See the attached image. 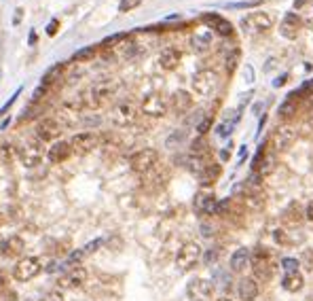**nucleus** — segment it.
Returning <instances> with one entry per match:
<instances>
[{"mask_svg":"<svg viewBox=\"0 0 313 301\" xmlns=\"http://www.w3.org/2000/svg\"><path fill=\"white\" fill-rule=\"evenodd\" d=\"M250 265H252V270H254L256 280H271L275 274V268H277L271 250H267L265 246H258V248L250 252Z\"/></svg>","mask_w":313,"mask_h":301,"instance_id":"obj_1","label":"nucleus"},{"mask_svg":"<svg viewBox=\"0 0 313 301\" xmlns=\"http://www.w3.org/2000/svg\"><path fill=\"white\" fill-rule=\"evenodd\" d=\"M241 28L248 34H267L273 28V17L265 11H254L241 20Z\"/></svg>","mask_w":313,"mask_h":301,"instance_id":"obj_2","label":"nucleus"},{"mask_svg":"<svg viewBox=\"0 0 313 301\" xmlns=\"http://www.w3.org/2000/svg\"><path fill=\"white\" fill-rule=\"evenodd\" d=\"M159 164V153L155 148H142L138 153H133L129 159V168L138 174H146L150 170H155Z\"/></svg>","mask_w":313,"mask_h":301,"instance_id":"obj_3","label":"nucleus"},{"mask_svg":"<svg viewBox=\"0 0 313 301\" xmlns=\"http://www.w3.org/2000/svg\"><path fill=\"white\" fill-rule=\"evenodd\" d=\"M40 272H42V261L38 259V256H23L21 261H17L15 270H13V276L19 282H28L32 278H36Z\"/></svg>","mask_w":313,"mask_h":301,"instance_id":"obj_4","label":"nucleus"},{"mask_svg":"<svg viewBox=\"0 0 313 301\" xmlns=\"http://www.w3.org/2000/svg\"><path fill=\"white\" fill-rule=\"evenodd\" d=\"M218 83H220V78L214 70H199V72L193 76V90L199 96H212L218 90Z\"/></svg>","mask_w":313,"mask_h":301,"instance_id":"obj_5","label":"nucleus"},{"mask_svg":"<svg viewBox=\"0 0 313 301\" xmlns=\"http://www.w3.org/2000/svg\"><path fill=\"white\" fill-rule=\"evenodd\" d=\"M201 256V246L197 242H184L180 246V250L176 254V265L180 268L182 272H189L191 268H195L197 261Z\"/></svg>","mask_w":313,"mask_h":301,"instance_id":"obj_6","label":"nucleus"},{"mask_svg":"<svg viewBox=\"0 0 313 301\" xmlns=\"http://www.w3.org/2000/svg\"><path fill=\"white\" fill-rule=\"evenodd\" d=\"M186 295H189L191 301H212L214 297V284L210 280L203 278H195L189 282L186 286Z\"/></svg>","mask_w":313,"mask_h":301,"instance_id":"obj_7","label":"nucleus"},{"mask_svg":"<svg viewBox=\"0 0 313 301\" xmlns=\"http://www.w3.org/2000/svg\"><path fill=\"white\" fill-rule=\"evenodd\" d=\"M70 146H72V153L87 155L100 146V136L93 134V132H83V134H76L70 140Z\"/></svg>","mask_w":313,"mask_h":301,"instance_id":"obj_8","label":"nucleus"},{"mask_svg":"<svg viewBox=\"0 0 313 301\" xmlns=\"http://www.w3.org/2000/svg\"><path fill=\"white\" fill-rule=\"evenodd\" d=\"M19 159L25 168H34L40 164L42 159V144L40 140H28L21 148H19Z\"/></svg>","mask_w":313,"mask_h":301,"instance_id":"obj_9","label":"nucleus"},{"mask_svg":"<svg viewBox=\"0 0 313 301\" xmlns=\"http://www.w3.org/2000/svg\"><path fill=\"white\" fill-rule=\"evenodd\" d=\"M167 100L163 98L161 94H150L146 96L144 100H142V112L148 114V117H163V114L167 112Z\"/></svg>","mask_w":313,"mask_h":301,"instance_id":"obj_10","label":"nucleus"},{"mask_svg":"<svg viewBox=\"0 0 313 301\" xmlns=\"http://www.w3.org/2000/svg\"><path fill=\"white\" fill-rule=\"evenodd\" d=\"M294 140H297V130L290 128V126H280L273 132L271 144H273L275 150H286V148H290L294 144Z\"/></svg>","mask_w":313,"mask_h":301,"instance_id":"obj_11","label":"nucleus"},{"mask_svg":"<svg viewBox=\"0 0 313 301\" xmlns=\"http://www.w3.org/2000/svg\"><path fill=\"white\" fill-rule=\"evenodd\" d=\"M216 206H218V202H216V196H214L212 191H199L195 196L193 200V208L197 214H216Z\"/></svg>","mask_w":313,"mask_h":301,"instance_id":"obj_12","label":"nucleus"},{"mask_svg":"<svg viewBox=\"0 0 313 301\" xmlns=\"http://www.w3.org/2000/svg\"><path fill=\"white\" fill-rule=\"evenodd\" d=\"M112 119L117 126H123V128H127V126H133L138 119V108L133 106L131 102H121L117 108H114L112 112Z\"/></svg>","mask_w":313,"mask_h":301,"instance_id":"obj_13","label":"nucleus"},{"mask_svg":"<svg viewBox=\"0 0 313 301\" xmlns=\"http://www.w3.org/2000/svg\"><path fill=\"white\" fill-rule=\"evenodd\" d=\"M301 30H303V20H301V15H297V13H286L284 20H282V24H280L282 36L294 40V38H299Z\"/></svg>","mask_w":313,"mask_h":301,"instance_id":"obj_14","label":"nucleus"},{"mask_svg":"<svg viewBox=\"0 0 313 301\" xmlns=\"http://www.w3.org/2000/svg\"><path fill=\"white\" fill-rule=\"evenodd\" d=\"M87 270L83 268V265H72V268H68V272L61 276V286H68V288H78L83 286L87 282Z\"/></svg>","mask_w":313,"mask_h":301,"instance_id":"obj_15","label":"nucleus"},{"mask_svg":"<svg viewBox=\"0 0 313 301\" xmlns=\"http://www.w3.org/2000/svg\"><path fill=\"white\" fill-rule=\"evenodd\" d=\"M59 134H61V128L55 119H42L36 126V136L40 142H51V140H55Z\"/></svg>","mask_w":313,"mask_h":301,"instance_id":"obj_16","label":"nucleus"},{"mask_svg":"<svg viewBox=\"0 0 313 301\" xmlns=\"http://www.w3.org/2000/svg\"><path fill=\"white\" fill-rule=\"evenodd\" d=\"M203 22L208 24V28H212L216 34H220V36H231V34H233V26H231V22H227L225 17H220L218 13H205Z\"/></svg>","mask_w":313,"mask_h":301,"instance_id":"obj_17","label":"nucleus"},{"mask_svg":"<svg viewBox=\"0 0 313 301\" xmlns=\"http://www.w3.org/2000/svg\"><path fill=\"white\" fill-rule=\"evenodd\" d=\"M102 244H104V240H102V238H97V240H91L89 244H85L83 248H78V250H74V252H70V256L66 259V265H70V268H72V265H80L89 254H93L97 248H100Z\"/></svg>","mask_w":313,"mask_h":301,"instance_id":"obj_18","label":"nucleus"},{"mask_svg":"<svg viewBox=\"0 0 313 301\" xmlns=\"http://www.w3.org/2000/svg\"><path fill=\"white\" fill-rule=\"evenodd\" d=\"M0 250H2V254L6 256V259H17V256H21V254H23V250H25V242L21 240L19 236H11V238H6V240L2 242Z\"/></svg>","mask_w":313,"mask_h":301,"instance_id":"obj_19","label":"nucleus"},{"mask_svg":"<svg viewBox=\"0 0 313 301\" xmlns=\"http://www.w3.org/2000/svg\"><path fill=\"white\" fill-rule=\"evenodd\" d=\"M237 293H239V299H244V301H254V299L258 297V293H261L258 280H256V278H244V280H239Z\"/></svg>","mask_w":313,"mask_h":301,"instance_id":"obj_20","label":"nucleus"},{"mask_svg":"<svg viewBox=\"0 0 313 301\" xmlns=\"http://www.w3.org/2000/svg\"><path fill=\"white\" fill-rule=\"evenodd\" d=\"M180 60H182V53L174 49V47H167L161 51V56H159V66L163 68V70H176L178 64H180Z\"/></svg>","mask_w":313,"mask_h":301,"instance_id":"obj_21","label":"nucleus"},{"mask_svg":"<svg viewBox=\"0 0 313 301\" xmlns=\"http://www.w3.org/2000/svg\"><path fill=\"white\" fill-rule=\"evenodd\" d=\"M114 92V87L108 85V83H102V85H97L91 90V106L93 108H100V106H104L106 102L110 100V96Z\"/></svg>","mask_w":313,"mask_h":301,"instance_id":"obj_22","label":"nucleus"},{"mask_svg":"<svg viewBox=\"0 0 313 301\" xmlns=\"http://www.w3.org/2000/svg\"><path fill=\"white\" fill-rule=\"evenodd\" d=\"M169 106H172V110L174 112H178V114H182V112H186L193 106V96L189 94V92H176L174 96H172V102H169Z\"/></svg>","mask_w":313,"mask_h":301,"instance_id":"obj_23","label":"nucleus"},{"mask_svg":"<svg viewBox=\"0 0 313 301\" xmlns=\"http://www.w3.org/2000/svg\"><path fill=\"white\" fill-rule=\"evenodd\" d=\"M231 272H235V274H244L246 268L250 265V250L248 248H237L233 252V256H231Z\"/></svg>","mask_w":313,"mask_h":301,"instance_id":"obj_24","label":"nucleus"},{"mask_svg":"<svg viewBox=\"0 0 313 301\" xmlns=\"http://www.w3.org/2000/svg\"><path fill=\"white\" fill-rule=\"evenodd\" d=\"M72 155V146L70 142H55L51 148H49V162L51 164H61Z\"/></svg>","mask_w":313,"mask_h":301,"instance_id":"obj_25","label":"nucleus"},{"mask_svg":"<svg viewBox=\"0 0 313 301\" xmlns=\"http://www.w3.org/2000/svg\"><path fill=\"white\" fill-rule=\"evenodd\" d=\"M282 286H284V290H288V293H299V290L305 286V278H303L301 272H288L282 280Z\"/></svg>","mask_w":313,"mask_h":301,"instance_id":"obj_26","label":"nucleus"},{"mask_svg":"<svg viewBox=\"0 0 313 301\" xmlns=\"http://www.w3.org/2000/svg\"><path fill=\"white\" fill-rule=\"evenodd\" d=\"M191 45H193L195 51H199V53L208 51L212 47V32L210 30H197L193 34V38H191Z\"/></svg>","mask_w":313,"mask_h":301,"instance_id":"obj_27","label":"nucleus"},{"mask_svg":"<svg viewBox=\"0 0 313 301\" xmlns=\"http://www.w3.org/2000/svg\"><path fill=\"white\" fill-rule=\"evenodd\" d=\"M220 166L218 164H208V166H205V170L199 174V182L203 184V187H210V184H214V182H216L218 178H220Z\"/></svg>","mask_w":313,"mask_h":301,"instance_id":"obj_28","label":"nucleus"},{"mask_svg":"<svg viewBox=\"0 0 313 301\" xmlns=\"http://www.w3.org/2000/svg\"><path fill=\"white\" fill-rule=\"evenodd\" d=\"M68 68V62H59V64H55L53 68H49L47 72H44V76H42V85H53L57 81V78H61V74H64V70Z\"/></svg>","mask_w":313,"mask_h":301,"instance_id":"obj_29","label":"nucleus"},{"mask_svg":"<svg viewBox=\"0 0 313 301\" xmlns=\"http://www.w3.org/2000/svg\"><path fill=\"white\" fill-rule=\"evenodd\" d=\"M294 112H297V98H294V96H290L288 100H284V102L280 104V108H277V114H280L282 119H290Z\"/></svg>","mask_w":313,"mask_h":301,"instance_id":"obj_30","label":"nucleus"},{"mask_svg":"<svg viewBox=\"0 0 313 301\" xmlns=\"http://www.w3.org/2000/svg\"><path fill=\"white\" fill-rule=\"evenodd\" d=\"M95 53H97V47H95V45L83 47V49H78L74 56H72V62H89V60L95 58Z\"/></svg>","mask_w":313,"mask_h":301,"instance_id":"obj_31","label":"nucleus"},{"mask_svg":"<svg viewBox=\"0 0 313 301\" xmlns=\"http://www.w3.org/2000/svg\"><path fill=\"white\" fill-rule=\"evenodd\" d=\"M210 162L205 157H197V155H191V159H189V170L193 172V174H197L199 176L203 170H205V166H208Z\"/></svg>","mask_w":313,"mask_h":301,"instance_id":"obj_32","label":"nucleus"},{"mask_svg":"<svg viewBox=\"0 0 313 301\" xmlns=\"http://www.w3.org/2000/svg\"><path fill=\"white\" fill-rule=\"evenodd\" d=\"M205 153H208V142H205V138H203V136H199L197 140H193V144H191V155L203 157Z\"/></svg>","mask_w":313,"mask_h":301,"instance_id":"obj_33","label":"nucleus"},{"mask_svg":"<svg viewBox=\"0 0 313 301\" xmlns=\"http://www.w3.org/2000/svg\"><path fill=\"white\" fill-rule=\"evenodd\" d=\"M13 157H15V150L8 146V144H0V164H4L8 166L13 162Z\"/></svg>","mask_w":313,"mask_h":301,"instance_id":"obj_34","label":"nucleus"},{"mask_svg":"<svg viewBox=\"0 0 313 301\" xmlns=\"http://www.w3.org/2000/svg\"><path fill=\"white\" fill-rule=\"evenodd\" d=\"M235 121H237V119H233V121H222L220 126L216 128V134H218L220 138H227V136H231V132H233Z\"/></svg>","mask_w":313,"mask_h":301,"instance_id":"obj_35","label":"nucleus"},{"mask_svg":"<svg viewBox=\"0 0 313 301\" xmlns=\"http://www.w3.org/2000/svg\"><path fill=\"white\" fill-rule=\"evenodd\" d=\"M237 62H239V51L235 49L233 53H231V56L227 58V72L229 74H233L235 72V66H237Z\"/></svg>","mask_w":313,"mask_h":301,"instance_id":"obj_36","label":"nucleus"},{"mask_svg":"<svg viewBox=\"0 0 313 301\" xmlns=\"http://www.w3.org/2000/svg\"><path fill=\"white\" fill-rule=\"evenodd\" d=\"M140 2H142V0H121V2H119V11L121 13H127V11H131V8L140 6Z\"/></svg>","mask_w":313,"mask_h":301,"instance_id":"obj_37","label":"nucleus"},{"mask_svg":"<svg viewBox=\"0 0 313 301\" xmlns=\"http://www.w3.org/2000/svg\"><path fill=\"white\" fill-rule=\"evenodd\" d=\"M38 301H66V299H64V295H61L59 290H47V293H44Z\"/></svg>","mask_w":313,"mask_h":301,"instance_id":"obj_38","label":"nucleus"},{"mask_svg":"<svg viewBox=\"0 0 313 301\" xmlns=\"http://www.w3.org/2000/svg\"><path fill=\"white\" fill-rule=\"evenodd\" d=\"M282 268L286 270V274H288V272H299V261L297 259H282Z\"/></svg>","mask_w":313,"mask_h":301,"instance_id":"obj_39","label":"nucleus"},{"mask_svg":"<svg viewBox=\"0 0 313 301\" xmlns=\"http://www.w3.org/2000/svg\"><path fill=\"white\" fill-rule=\"evenodd\" d=\"M261 0H250V2H231L229 8H252V6H258Z\"/></svg>","mask_w":313,"mask_h":301,"instance_id":"obj_40","label":"nucleus"},{"mask_svg":"<svg viewBox=\"0 0 313 301\" xmlns=\"http://www.w3.org/2000/svg\"><path fill=\"white\" fill-rule=\"evenodd\" d=\"M123 38H125V34H114V36H108L102 42V47H112V42H121Z\"/></svg>","mask_w":313,"mask_h":301,"instance_id":"obj_41","label":"nucleus"},{"mask_svg":"<svg viewBox=\"0 0 313 301\" xmlns=\"http://www.w3.org/2000/svg\"><path fill=\"white\" fill-rule=\"evenodd\" d=\"M210 126H212V119L208 117V119H203L199 126H197V132H199V136H205V132L210 130Z\"/></svg>","mask_w":313,"mask_h":301,"instance_id":"obj_42","label":"nucleus"},{"mask_svg":"<svg viewBox=\"0 0 313 301\" xmlns=\"http://www.w3.org/2000/svg\"><path fill=\"white\" fill-rule=\"evenodd\" d=\"M57 28H59V22H57V20H53V22L47 26V34H49V36H55V34H57Z\"/></svg>","mask_w":313,"mask_h":301,"instance_id":"obj_43","label":"nucleus"},{"mask_svg":"<svg viewBox=\"0 0 313 301\" xmlns=\"http://www.w3.org/2000/svg\"><path fill=\"white\" fill-rule=\"evenodd\" d=\"M305 22L307 24H313V6H307L305 8ZM305 22H303V24H305Z\"/></svg>","mask_w":313,"mask_h":301,"instance_id":"obj_44","label":"nucleus"},{"mask_svg":"<svg viewBox=\"0 0 313 301\" xmlns=\"http://www.w3.org/2000/svg\"><path fill=\"white\" fill-rule=\"evenodd\" d=\"M305 216H307V220H311V223H313V202H309V204H307Z\"/></svg>","mask_w":313,"mask_h":301,"instance_id":"obj_45","label":"nucleus"},{"mask_svg":"<svg viewBox=\"0 0 313 301\" xmlns=\"http://www.w3.org/2000/svg\"><path fill=\"white\" fill-rule=\"evenodd\" d=\"M286 81H288V74H282L280 78H277V81H273V85H275V87H282V85H286Z\"/></svg>","mask_w":313,"mask_h":301,"instance_id":"obj_46","label":"nucleus"},{"mask_svg":"<svg viewBox=\"0 0 313 301\" xmlns=\"http://www.w3.org/2000/svg\"><path fill=\"white\" fill-rule=\"evenodd\" d=\"M21 17H23V8H17V13H15V17H13V22H15V24H19V22H21Z\"/></svg>","mask_w":313,"mask_h":301,"instance_id":"obj_47","label":"nucleus"},{"mask_svg":"<svg viewBox=\"0 0 313 301\" xmlns=\"http://www.w3.org/2000/svg\"><path fill=\"white\" fill-rule=\"evenodd\" d=\"M246 74H248V78H246V81H248V83H252L254 78H252V68H250V66H246Z\"/></svg>","mask_w":313,"mask_h":301,"instance_id":"obj_48","label":"nucleus"},{"mask_svg":"<svg viewBox=\"0 0 313 301\" xmlns=\"http://www.w3.org/2000/svg\"><path fill=\"white\" fill-rule=\"evenodd\" d=\"M275 62H277V60H269V64H267V66H265V70H271V68L275 66Z\"/></svg>","mask_w":313,"mask_h":301,"instance_id":"obj_49","label":"nucleus"},{"mask_svg":"<svg viewBox=\"0 0 313 301\" xmlns=\"http://www.w3.org/2000/svg\"><path fill=\"white\" fill-rule=\"evenodd\" d=\"M2 290H4V276L0 274V293H2Z\"/></svg>","mask_w":313,"mask_h":301,"instance_id":"obj_50","label":"nucleus"},{"mask_svg":"<svg viewBox=\"0 0 313 301\" xmlns=\"http://www.w3.org/2000/svg\"><path fill=\"white\" fill-rule=\"evenodd\" d=\"M218 301H233V299H227V297H225V299H218Z\"/></svg>","mask_w":313,"mask_h":301,"instance_id":"obj_51","label":"nucleus"},{"mask_svg":"<svg viewBox=\"0 0 313 301\" xmlns=\"http://www.w3.org/2000/svg\"><path fill=\"white\" fill-rule=\"evenodd\" d=\"M0 223H2V218H0Z\"/></svg>","mask_w":313,"mask_h":301,"instance_id":"obj_52","label":"nucleus"}]
</instances>
